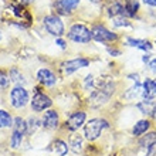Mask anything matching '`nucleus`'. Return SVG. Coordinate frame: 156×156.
Masks as SVG:
<instances>
[{"label":"nucleus","mask_w":156,"mask_h":156,"mask_svg":"<svg viewBox=\"0 0 156 156\" xmlns=\"http://www.w3.org/2000/svg\"><path fill=\"white\" fill-rule=\"evenodd\" d=\"M108 128H111V122L107 118H104V116L91 118L84 125V136L87 140L94 142L102 135L104 129H108Z\"/></svg>","instance_id":"nucleus-1"},{"label":"nucleus","mask_w":156,"mask_h":156,"mask_svg":"<svg viewBox=\"0 0 156 156\" xmlns=\"http://www.w3.org/2000/svg\"><path fill=\"white\" fill-rule=\"evenodd\" d=\"M67 38L73 43L77 44H88L92 40V34L91 30L82 23H74L70 27L68 33H67Z\"/></svg>","instance_id":"nucleus-2"},{"label":"nucleus","mask_w":156,"mask_h":156,"mask_svg":"<svg viewBox=\"0 0 156 156\" xmlns=\"http://www.w3.org/2000/svg\"><path fill=\"white\" fill-rule=\"evenodd\" d=\"M34 92H33V98L30 99V107L33 112H43L47 111L53 107L54 101L50 98L48 95L45 94L44 91L41 90L40 87H34Z\"/></svg>","instance_id":"nucleus-3"},{"label":"nucleus","mask_w":156,"mask_h":156,"mask_svg":"<svg viewBox=\"0 0 156 156\" xmlns=\"http://www.w3.org/2000/svg\"><path fill=\"white\" fill-rule=\"evenodd\" d=\"M43 26H44L45 31L55 38L62 37L66 34V26L62 23L61 17L57 14H47L43 17Z\"/></svg>","instance_id":"nucleus-4"},{"label":"nucleus","mask_w":156,"mask_h":156,"mask_svg":"<svg viewBox=\"0 0 156 156\" xmlns=\"http://www.w3.org/2000/svg\"><path fill=\"white\" fill-rule=\"evenodd\" d=\"M91 34H92V40L97 43H116L119 40V34L111 31L109 29H107L104 24H94L91 29Z\"/></svg>","instance_id":"nucleus-5"},{"label":"nucleus","mask_w":156,"mask_h":156,"mask_svg":"<svg viewBox=\"0 0 156 156\" xmlns=\"http://www.w3.org/2000/svg\"><path fill=\"white\" fill-rule=\"evenodd\" d=\"M87 122V112L84 109H75L68 115L66 122L62 123V128L68 132H77L81 129Z\"/></svg>","instance_id":"nucleus-6"},{"label":"nucleus","mask_w":156,"mask_h":156,"mask_svg":"<svg viewBox=\"0 0 156 156\" xmlns=\"http://www.w3.org/2000/svg\"><path fill=\"white\" fill-rule=\"evenodd\" d=\"M10 104L13 108L21 109V108L27 107L30 104V94L24 87L16 85L10 91Z\"/></svg>","instance_id":"nucleus-7"},{"label":"nucleus","mask_w":156,"mask_h":156,"mask_svg":"<svg viewBox=\"0 0 156 156\" xmlns=\"http://www.w3.org/2000/svg\"><path fill=\"white\" fill-rule=\"evenodd\" d=\"M61 126V118L57 109H47L41 116V128L45 131H55Z\"/></svg>","instance_id":"nucleus-8"},{"label":"nucleus","mask_w":156,"mask_h":156,"mask_svg":"<svg viewBox=\"0 0 156 156\" xmlns=\"http://www.w3.org/2000/svg\"><path fill=\"white\" fill-rule=\"evenodd\" d=\"M90 64H91L90 58H87V57H77V58H73V60H67V61H64L61 64V67H60V68L62 70V74L68 77V75L74 74L75 71L88 67Z\"/></svg>","instance_id":"nucleus-9"},{"label":"nucleus","mask_w":156,"mask_h":156,"mask_svg":"<svg viewBox=\"0 0 156 156\" xmlns=\"http://www.w3.org/2000/svg\"><path fill=\"white\" fill-rule=\"evenodd\" d=\"M81 0H55L53 3L54 12L57 16H70L78 7Z\"/></svg>","instance_id":"nucleus-10"},{"label":"nucleus","mask_w":156,"mask_h":156,"mask_svg":"<svg viewBox=\"0 0 156 156\" xmlns=\"http://www.w3.org/2000/svg\"><path fill=\"white\" fill-rule=\"evenodd\" d=\"M37 81L40 85L47 87V88H53L57 84L58 77L54 71H51L47 67H43V68H40L37 71Z\"/></svg>","instance_id":"nucleus-11"},{"label":"nucleus","mask_w":156,"mask_h":156,"mask_svg":"<svg viewBox=\"0 0 156 156\" xmlns=\"http://www.w3.org/2000/svg\"><path fill=\"white\" fill-rule=\"evenodd\" d=\"M139 0H123V17L126 19H132L135 17L139 12Z\"/></svg>","instance_id":"nucleus-12"},{"label":"nucleus","mask_w":156,"mask_h":156,"mask_svg":"<svg viewBox=\"0 0 156 156\" xmlns=\"http://www.w3.org/2000/svg\"><path fill=\"white\" fill-rule=\"evenodd\" d=\"M107 13L109 19L123 14V0H111L107 6Z\"/></svg>","instance_id":"nucleus-13"},{"label":"nucleus","mask_w":156,"mask_h":156,"mask_svg":"<svg viewBox=\"0 0 156 156\" xmlns=\"http://www.w3.org/2000/svg\"><path fill=\"white\" fill-rule=\"evenodd\" d=\"M151 126H152L151 119H139V121L133 125V128H132V135L135 136V138H139V136L145 135V133L151 129Z\"/></svg>","instance_id":"nucleus-14"},{"label":"nucleus","mask_w":156,"mask_h":156,"mask_svg":"<svg viewBox=\"0 0 156 156\" xmlns=\"http://www.w3.org/2000/svg\"><path fill=\"white\" fill-rule=\"evenodd\" d=\"M126 44L131 45V47H136L139 50H144V51H151L153 48V45L151 41L148 40H142V38H132L128 37L126 38Z\"/></svg>","instance_id":"nucleus-15"},{"label":"nucleus","mask_w":156,"mask_h":156,"mask_svg":"<svg viewBox=\"0 0 156 156\" xmlns=\"http://www.w3.org/2000/svg\"><path fill=\"white\" fill-rule=\"evenodd\" d=\"M138 97H142V84L140 82H135V85L131 87L122 94V98L128 99V101H133Z\"/></svg>","instance_id":"nucleus-16"},{"label":"nucleus","mask_w":156,"mask_h":156,"mask_svg":"<svg viewBox=\"0 0 156 156\" xmlns=\"http://www.w3.org/2000/svg\"><path fill=\"white\" fill-rule=\"evenodd\" d=\"M70 146H71V151L74 153L81 152L82 146H84V138H82L80 133H73V135H70Z\"/></svg>","instance_id":"nucleus-17"},{"label":"nucleus","mask_w":156,"mask_h":156,"mask_svg":"<svg viewBox=\"0 0 156 156\" xmlns=\"http://www.w3.org/2000/svg\"><path fill=\"white\" fill-rule=\"evenodd\" d=\"M9 77H10V81L14 82L16 85L24 87V84L27 82V80H26L24 75H23V73H21L19 68H16V67L10 70V73H9Z\"/></svg>","instance_id":"nucleus-18"},{"label":"nucleus","mask_w":156,"mask_h":156,"mask_svg":"<svg viewBox=\"0 0 156 156\" xmlns=\"http://www.w3.org/2000/svg\"><path fill=\"white\" fill-rule=\"evenodd\" d=\"M153 142H156V131H151L146 135L139 136V142L138 144H139V146L142 149H148Z\"/></svg>","instance_id":"nucleus-19"},{"label":"nucleus","mask_w":156,"mask_h":156,"mask_svg":"<svg viewBox=\"0 0 156 156\" xmlns=\"http://www.w3.org/2000/svg\"><path fill=\"white\" fill-rule=\"evenodd\" d=\"M53 149L55 151V153H57L58 156H66L67 153H68L70 146L67 145L66 140L57 138V139H54V142H53Z\"/></svg>","instance_id":"nucleus-20"},{"label":"nucleus","mask_w":156,"mask_h":156,"mask_svg":"<svg viewBox=\"0 0 156 156\" xmlns=\"http://www.w3.org/2000/svg\"><path fill=\"white\" fill-rule=\"evenodd\" d=\"M27 135L29 136H33L34 133H36V131H37V128L41 126V119H38L37 116H30L27 121Z\"/></svg>","instance_id":"nucleus-21"},{"label":"nucleus","mask_w":156,"mask_h":156,"mask_svg":"<svg viewBox=\"0 0 156 156\" xmlns=\"http://www.w3.org/2000/svg\"><path fill=\"white\" fill-rule=\"evenodd\" d=\"M155 105H156V102H151V101H146V99H142L140 102H138L136 104V108L139 109L144 115H148V116H151V114H152V111H153V108H155Z\"/></svg>","instance_id":"nucleus-22"},{"label":"nucleus","mask_w":156,"mask_h":156,"mask_svg":"<svg viewBox=\"0 0 156 156\" xmlns=\"http://www.w3.org/2000/svg\"><path fill=\"white\" fill-rule=\"evenodd\" d=\"M13 131L20 132L21 135H27V122H26V119H23L21 116H16L13 119Z\"/></svg>","instance_id":"nucleus-23"},{"label":"nucleus","mask_w":156,"mask_h":156,"mask_svg":"<svg viewBox=\"0 0 156 156\" xmlns=\"http://www.w3.org/2000/svg\"><path fill=\"white\" fill-rule=\"evenodd\" d=\"M13 126V118L7 111L0 109V128H10Z\"/></svg>","instance_id":"nucleus-24"},{"label":"nucleus","mask_w":156,"mask_h":156,"mask_svg":"<svg viewBox=\"0 0 156 156\" xmlns=\"http://www.w3.org/2000/svg\"><path fill=\"white\" fill-rule=\"evenodd\" d=\"M23 138H24V135H21L20 132L13 131L12 136H10V146L13 149H19L21 146V144H23Z\"/></svg>","instance_id":"nucleus-25"},{"label":"nucleus","mask_w":156,"mask_h":156,"mask_svg":"<svg viewBox=\"0 0 156 156\" xmlns=\"http://www.w3.org/2000/svg\"><path fill=\"white\" fill-rule=\"evenodd\" d=\"M111 23L114 27H131V21L128 20L126 17L123 16H118V17H114L111 19Z\"/></svg>","instance_id":"nucleus-26"},{"label":"nucleus","mask_w":156,"mask_h":156,"mask_svg":"<svg viewBox=\"0 0 156 156\" xmlns=\"http://www.w3.org/2000/svg\"><path fill=\"white\" fill-rule=\"evenodd\" d=\"M10 77L6 71L0 70V90H7L9 85H10Z\"/></svg>","instance_id":"nucleus-27"},{"label":"nucleus","mask_w":156,"mask_h":156,"mask_svg":"<svg viewBox=\"0 0 156 156\" xmlns=\"http://www.w3.org/2000/svg\"><path fill=\"white\" fill-rule=\"evenodd\" d=\"M107 51L109 55L112 57H118V55H122V51L119 48H115V47H107Z\"/></svg>","instance_id":"nucleus-28"},{"label":"nucleus","mask_w":156,"mask_h":156,"mask_svg":"<svg viewBox=\"0 0 156 156\" xmlns=\"http://www.w3.org/2000/svg\"><path fill=\"white\" fill-rule=\"evenodd\" d=\"M146 156H156V142H153V144L146 149Z\"/></svg>","instance_id":"nucleus-29"},{"label":"nucleus","mask_w":156,"mask_h":156,"mask_svg":"<svg viewBox=\"0 0 156 156\" xmlns=\"http://www.w3.org/2000/svg\"><path fill=\"white\" fill-rule=\"evenodd\" d=\"M55 44L58 45V47H61L62 50H66L67 48V43L64 40H62L61 37H58V38H55Z\"/></svg>","instance_id":"nucleus-30"},{"label":"nucleus","mask_w":156,"mask_h":156,"mask_svg":"<svg viewBox=\"0 0 156 156\" xmlns=\"http://www.w3.org/2000/svg\"><path fill=\"white\" fill-rule=\"evenodd\" d=\"M128 78L132 80V81H135V82H139V74H129Z\"/></svg>","instance_id":"nucleus-31"},{"label":"nucleus","mask_w":156,"mask_h":156,"mask_svg":"<svg viewBox=\"0 0 156 156\" xmlns=\"http://www.w3.org/2000/svg\"><path fill=\"white\" fill-rule=\"evenodd\" d=\"M145 4H148L151 7H156V0H142Z\"/></svg>","instance_id":"nucleus-32"},{"label":"nucleus","mask_w":156,"mask_h":156,"mask_svg":"<svg viewBox=\"0 0 156 156\" xmlns=\"http://www.w3.org/2000/svg\"><path fill=\"white\" fill-rule=\"evenodd\" d=\"M142 61H144L145 64H149V62H151V54H145L144 57H142Z\"/></svg>","instance_id":"nucleus-33"},{"label":"nucleus","mask_w":156,"mask_h":156,"mask_svg":"<svg viewBox=\"0 0 156 156\" xmlns=\"http://www.w3.org/2000/svg\"><path fill=\"white\" fill-rule=\"evenodd\" d=\"M151 118H152L153 121H156V105H155V108H153L152 114H151Z\"/></svg>","instance_id":"nucleus-34"},{"label":"nucleus","mask_w":156,"mask_h":156,"mask_svg":"<svg viewBox=\"0 0 156 156\" xmlns=\"http://www.w3.org/2000/svg\"><path fill=\"white\" fill-rule=\"evenodd\" d=\"M148 67H149V68H153V67H156V58H155V60H152L151 62H149Z\"/></svg>","instance_id":"nucleus-35"},{"label":"nucleus","mask_w":156,"mask_h":156,"mask_svg":"<svg viewBox=\"0 0 156 156\" xmlns=\"http://www.w3.org/2000/svg\"><path fill=\"white\" fill-rule=\"evenodd\" d=\"M20 2H21L23 4H29V3H33L34 0H20Z\"/></svg>","instance_id":"nucleus-36"},{"label":"nucleus","mask_w":156,"mask_h":156,"mask_svg":"<svg viewBox=\"0 0 156 156\" xmlns=\"http://www.w3.org/2000/svg\"><path fill=\"white\" fill-rule=\"evenodd\" d=\"M90 2H91V3H94V4H99L102 0H90Z\"/></svg>","instance_id":"nucleus-37"},{"label":"nucleus","mask_w":156,"mask_h":156,"mask_svg":"<svg viewBox=\"0 0 156 156\" xmlns=\"http://www.w3.org/2000/svg\"><path fill=\"white\" fill-rule=\"evenodd\" d=\"M151 70H152L153 73H156V67H153V68H151Z\"/></svg>","instance_id":"nucleus-38"}]
</instances>
